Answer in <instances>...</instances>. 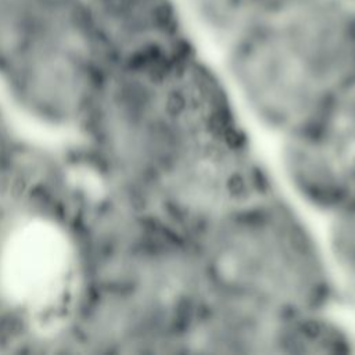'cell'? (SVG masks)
<instances>
[{"mask_svg": "<svg viewBox=\"0 0 355 355\" xmlns=\"http://www.w3.org/2000/svg\"><path fill=\"white\" fill-rule=\"evenodd\" d=\"M215 235L214 275L240 297L293 300L318 278L307 241L286 218L241 215Z\"/></svg>", "mask_w": 355, "mask_h": 355, "instance_id": "3", "label": "cell"}, {"mask_svg": "<svg viewBox=\"0 0 355 355\" xmlns=\"http://www.w3.org/2000/svg\"><path fill=\"white\" fill-rule=\"evenodd\" d=\"M110 64L158 57L192 45L179 0H78Z\"/></svg>", "mask_w": 355, "mask_h": 355, "instance_id": "4", "label": "cell"}, {"mask_svg": "<svg viewBox=\"0 0 355 355\" xmlns=\"http://www.w3.org/2000/svg\"><path fill=\"white\" fill-rule=\"evenodd\" d=\"M64 167L19 155L0 168V350L66 346L77 315L89 194Z\"/></svg>", "mask_w": 355, "mask_h": 355, "instance_id": "1", "label": "cell"}, {"mask_svg": "<svg viewBox=\"0 0 355 355\" xmlns=\"http://www.w3.org/2000/svg\"><path fill=\"white\" fill-rule=\"evenodd\" d=\"M221 51L259 116L301 126L355 78V4L317 0L268 13Z\"/></svg>", "mask_w": 355, "mask_h": 355, "instance_id": "2", "label": "cell"}, {"mask_svg": "<svg viewBox=\"0 0 355 355\" xmlns=\"http://www.w3.org/2000/svg\"><path fill=\"white\" fill-rule=\"evenodd\" d=\"M43 24V0H0V87L28 56Z\"/></svg>", "mask_w": 355, "mask_h": 355, "instance_id": "5", "label": "cell"}, {"mask_svg": "<svg viewBox=\"0 0 355 355\" xmlns=\"http://www.w3.org/2000/svg\"><path fill=\"white\" fill-rule=\"evenodd\" d=\"M189 25L207 38L239 29L259 13L258 0H179Z\"/></svg>", "mask_w": 355, "mask_h": 355, "instance_id": "6", "label": "cell"}]
</instances>
